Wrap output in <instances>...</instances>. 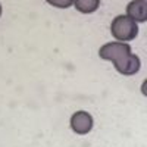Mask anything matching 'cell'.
<instances>
[{
	"instance_id": "obj_2",
	"label": "cell",
	"mask_w": 147,
	"mask_h": 147,
	"mask_svg": "<svg viewBox=\"0 0 147 147\" xmlns=\"http://www.w3.org/2000/svg\"><path fill=\"white\" fill-rule=\"evenodd\" d=\"M110 34L116 41L128 43L138 35V24L127 15H118L110 24Z\"/></svg>"
},
{
	"instance_id": "obj_6",
	"label": "cell",
	"mask_w": 147,
	"mask_h": 147,
	"mask_svg": "<svg viewBox=\"0 0 147 147\" xmlns=\"http://www.w3.org/2000/svg\"><path fill=\"white\" fill-rule=\"evenodd\" d=\"M46 2L53 6V7H57V9H68L72 6L74 0H46Z\"/></svg>"
},
{
	"instance_id": "obj_8",
	"label": "cell",
	"mask_w": 147,
	"mask_h": 147,
	"mask_svg": "<svg viewBox=\"0 0 147 147\" xmlns=\"http://www.w3.org/2000/svg\"><path fill=\"white\" fill-rule=\"evenodd\" d=\"M141 2H147V0H141Z\"/></svg>"
},
{
	"instance_id": "obj_3",
	"label": "cell",
	"mask_w": 147,
	"mask_h": 147,
	"mask_svg": "<svg viewBox=\"0 0 147 147\" xmlns=\"http://www.w3.org/2000/svg\"><path fill=\"white\" fill-rule=\"evenodd\" d=\"M93 125H94L93 116L85 110H78L71 116V129L78 136L88 134L93 129Z\"/></svg>"
},
{
	"instance_id": "obj_4",
	"label": "cell",
	"mask_w": 147,
	"mask_h": 147,
	"mask_svg": "<svg viewBox=\"0 0 147 147\" xmlns=\"http://www.w3.org/2000/svg\"><path fill=\"white\" fill-rule=\"evenodd\" d=\"M127 16L131 18L134 22L144 24L147 21V2L141 0H131L127 5Z\"/></svg>"
},
{
	"instance_id": "obj_7",
	"label": "cell",
	"mask_w": 147,
	"mask_h": 147,
	"mask_svg": "<svg viewBox=\"0 0 147 147\" xmlns=\"http://www.w3.org/2000/svg\"><path fill=\"white\" fill-rule=\"evenodd\" d=\"M2 12H3V9H2V5H0V16H2Z\"/></svg>"
},
{
	"instance_id": "obj_1",
	"label": "cell",
	"mask_w": 147,
	"mask_h": 147,
	"mask_svg": "<svg viewBox=\"0 0 147 147\" xmlns=\"http://www.w3.org/2000/svg\"><path fill=\"white\" fill-rule=\"evenodd\" d=\"M99 56L103 60H110L113 63L115 69L122 75H134L140 71L141 62L137 55L131 53L129 43L121 41H110L100 47Z\"/></svg>"
},
{
	"instance_id": "obj_5",
	"label": "cell",
	"mask_w": 147,
	"mask_h": 147,
	"mask_svg": "<svg viewBox=\"0 0 147 147\" xmlns=\"http://www.w3.org/2000/svg\"><path fill=\"white\" fill-rule=\"evenodd\" d=\"M72 6L75 7L80 13L90 15L93 12H96L100 6V0H74Z\"/></svg>"
}]
</instances>
